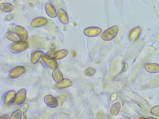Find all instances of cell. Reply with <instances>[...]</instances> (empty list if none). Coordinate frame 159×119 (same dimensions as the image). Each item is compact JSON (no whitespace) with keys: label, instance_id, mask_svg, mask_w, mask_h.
<instances>
[{"label":"cell","instance_id":"cell-1","mask_svg":"<svg viewBox=\"0 0 159 119\" xmlns=\"http://www.w3.org/2000/svg\"><path fill=\"white\" fill-rule=\"evenodd\" d=\"M119 30V27L116 25L112 26L105 30L100 35L101 38L105 41H110L116 35Z\"/></svg>","mask_w":159,"mask_h":119},{"label":"cell","instance_id":"cell-2","mask_svg":"<svg viewBox=\"0 0 159 119\" xmlns=\"http://www.w3.org/2000/svg\"><path fill=\"white\" fill-rule=\"evenodd\" d=\"M28 47V43L26 41L22 40L13 42L9 45V47L11 50L17 52L25 51Z\"/></svg>","mask_w":159,"mask_h":119},{"label":"cell","instance_id":"cell-3","mask_svg":"<svg viewBox=\"0 0 159 119\" xmlns=\"http://www.w3.org/2000/svg\"><path fill=\"white\" fill-rule=\"evenodd\" d=\"M61 100V98L60 97H55L50 95L45 96L44 98L45 104L51 108H54L60 104Z\"/></svg>","mask_w":159,"mask_h":119},{"label":"cell","instance_id":"cell-4","mask_svg":"<svg viewBox=\"0 0 159 119\" xmlns=\"http://www.w3.org/2000/svg\"><path fill=\"white\" fill-rule=\"evenodd\" d=\"M26 69L23 66H18L14 68L10 72L8 77L11 79H15L22 75L25 72Z\"/></svg>","mask_w":159,"mask_h":119},{"label":"cell","instance_id":"cell-5","mask_svg":"<svg viewBox=\"0 0 159 119\" xmlns=\"http://www.w3.org/2000/svg\"><path fill=\"white\" fill-rule=\"evenodd\" d=\"M15 32L18 37L22 40L26 41L28 37L27 30L23 27L16 25L15 27Z\"/></svg>","mask_w":159,"mask_h":119},{"label":"cell","instance_id":"cell-6","mask_svg":"<svg viewBox=\"0 0 159 119\" xmlns=\"http://www.w3.org/2000/svg\"><path fill=\"white\" fill-rule=\"evenodd\" d=\"M83 31L86 35L89 37H93L99 35L102 32V30L97 27H90L86 28Z\"/></svg>","mask_w":159,"mask_h":119},{"label":"cell","instance_id":"cell-7","mask_svg":"<svg viewBox=\"0 0 159 119\" xmlns=\"http://www.w3.org/2000/svg\"><path fill=\"white\" fill-rule=\"evenodd\" d=\"M48 22L47 18L42 17H39L34 18L32 21L31 25L33 27H39L46 25Z\"/></svg>","mask_w":159,"mask_h":119},{"label":"cell","instance_id":"cell-8","mask_svg":"<svg viewBox=\"0 0 159 119\" xmlns=\"http://www.w3.org/2000/svg\"><path fill=\"white\" fill-rule=\"evenodd\" d=\"M26 96V91L25 89L23 88L20 90L16 94L14 103L18 105L22 104L25 101Z\"/></svg>","mask_w":159,"mask_h":119},{"label":"cell","instance_id":"cell-9","mask_svg":"<svg viewBox=\"0 0 159 119\" xmlns=\"http://www.w3.org/2000/svg\"><path fill=\"white\" fill-rule=\"evenodd\" d=\"M43 52L41 50L36 49L31 53L30 55L31 62L33 64H36L44 55Z\"/></svg>","mask_w":159,"mask_h":119},{"label":"cell","instance_id":"cell-10","mask_svg":"<svg viewBox=\"0 0 159 119\" xmlns=\"http://www.w3.org/2000/svg\"><path fill=\"white\" fill-rule=\"evenodd\" d=\"M16 92L14 90H10L7 91L5 94L4 98V102L6 105H8L14 101Z\"/></svg>","mask_w":159,"mask_h":119},{"label":"cell","instance_id":"cell-11","mask_svg":"<svg viewBox=\"0 0 159 119\" xmlns=\"http://www.w3.org/2000/svg\"><path fill=\"white\" fill-rule=\"evenodd\" d=\"M57 15L60 21L64 24L69 23V18L66 11L62 9H59L57 11Z\"/></svg>","mask_w":159,"mask_h":119},{"label":"cell","instance_id":"cell-12","mask_svg":"<svg viewBox=\"0 0 159 119\" xmlns=\"http://www.w3.org/2000/svg\"><path fill=\"white\" fill-rule=\"evenodd\" d=\"M45 10L47 15L52 18H55L57 16L55 8L49 3H47L45 5Z\"/></svg>","mask_w":159,"mask_h":119},{"label":"cell","instance_id":"cell-13","mask_svg":"<svg viewBox=\"0 0 159 119\" xmlns=\"http://www.w3.org/2000/svg\"><path fill=\"white\" fill-rule=\"evenodd\" d=\"M52 77L53 80L58 84L61 83L63 80L62 73L57 68L53 70L52 73Z\"/></svg>","mask_w":159,"mask_h":119},{"label":"cell","instance_id":"cell-14","mask_svg":"<svg viewBox=\"0 0 159 119\" xmlns=\"http://www.w3.org/2000/svg\"><path fill=\"white\" fill-rule=\"evenodd\" d=\"M41 60L43 64L50 69H54L57 67V63L55 59L47 60L43 56L41 57Z\"/></svg>","mask_w":159,"mask_h":119},{"label":"cell","instance_id":"cell-15","mask_svg":"<svg viewBox=\"0 0 159 119\" xmlns=\"http://www.w3.org/2000/svg\"><path fill=\"white\" fill-rule=\"evenodd\" d=\"M144 67L145 70L148 72L154 73L159 72V65L157 64H146Z\"/></svg>","mask_w":159,"mask_h":119},{"label":"cell","instance_id":"cell-16","mask_svg":"<svg viewBox=\"0 0 159 119\" xmlns=\"http://www.w3.org/2000/svg\"><path fill=\"white\" fill-rule=\"evenodd\" d=\"M1 10L5 13H8L13 11L14 7L11 4L8 3H2L0 4Z\"/></svg>","mask_w":159,"mask_h":119},{"label":"cell","instance_id":"cell-17","mask_svg":"<svg viewBox=\"0 0 159 119\" xmlns=\"http://www.w3.org/2000/svg\"><path fill=\"white\" fill-rule=\"evenodd\" d=\"M72 85L71 81L67 78L63 79L62 82L60 83H57L56 84L57 88L59 89L71 86Z\"/></svg>","mask_w":159,"mask_h":119},{"label":"cell","instance_id":"cell-18","mask_svg":"<svg viewBox=\"0 0 159 119\" xmlns=\"http://www.w3.org/2000/svg\"><path fill=\"white\" fill-rule=\"evenodd\" d=\"M120 108V105L119 102H117L114 103L111 108L110 114L113 117L116 116L119 113Z\"/></svg>","mask_w":159,"mask_h":119},{"label":"cell","instance_id":"cell-19","mask_svg":"<svg viewBox=\"0 0 159 119\" xmlns=\"http://www.w3.org/2000/svg\"><path fill=\"white\" fill-rule=\"evenodd\" d=\"M6 38L8 40L13 42L21 40L18 37L15 32H10L5 35Z\"/></svg>","mask_w":159,"mask_h":119},{"label":"cell","instance_id":"cell-20","mask_svg":"<svg viewBox=\"0 0 159 119\" xmlns=\"http://www.w3.org/2000/svg\"><path fill=\"white\" fill-rule=\"evenodd\" d=\"M57 55V51L50 50L46 52L43 56L45 59L50 60L55 59Z\"/></svg>","mask_w":159,"mask_h":119},{"label":"cell","instance_id":"cell-21","mask_svg":"<svg viewBox=\"0 0 159 119\" xmlns=\"http://www.w3.org/2000/svg\"><path fill=\"white\" fill-rule=\"evenodd\" d=\"M57 56L56 60H61L65 57L68 54V51L65 49H61L57 51Z\"/></svg>","mask_w":159,"mask_h":119},{"label":"cell","instance_id":"cell-22","mask_svg":"<svg viewBox=\"0 0 159 119\" xmlns=\"http://www.w3.org/2000/svg\"><path fill=\"white\" fill-rule=\"evenodd\" d=\"M22 116V112L21 110L17 109L15 110L10 116V119H20Z\"/></svg>","mask_w":159,"mask_h":119},{"label":"cell","instance_id":"cell-23","mask_svg":"<svg viewBox=\"0 0 159 119\" xmlns=\"http://www.w3.org/2000/svg\"><path fill=\"white\" fill-rule=\"evenodd\" d=\"M96 72V70L93 68L89 67L87 68L84 71L85 76H93Z\"/></svg>","mask_w":159,"mask_h":119},{"label":"cell","instance_id":"cell-24","mask_svg":"<svg viewBox=\"0 0 159 119\" xmlns=\"http://www.w3.org/2000/svg\"><path fill=\"white\" fill-rule=\"evenodd\" d=\"M151 112L153 115L159 117V106L153 107L151 110Z\"/></svg>","mask_w":159,"mask_h":119},{"label":"cell","instance_id":"cell-25","mask_svg":"<svg viewBox=\"0 0 159 119\" xmlns=\"http://www.w3.org/2000/svg\"><path fill=\"white\" fill-rule=\"evenodd\" d=\"M29 108V105L28 103L24 104L21 106L20 109L23 114H24L28 110Z\"/></svg>","mask_w":159,"mask_h":119},{"label":"cell","instance_id":"cell-26","mask_svg":"<svg viewBox=\"0 0 159 119\" xmlns=\"http://www.w3.org/2000/svg\"><path fill=\"white\" fill-rule=\"evenodd\" d=\"M10 118L9 116L7 114L3 115L0 117V119H9Z\"/></svg>","mask_w":159,"mask_h":119},{"label":"cell","instance_id":"cell-27","mask_svg":"<svg viewBox=\"0 0 159 119\" xmlns=\"http://www.w3.org/2000/svg\"><path fill=\"white\" fill-rule=\"evenodd\" d=\"M23 119H26V115L25 114H23Z\"/></svg>","mask_w":159,"mask_h":119},{"label":"cell","instance_id":"cell-28","mask_svg":"<svg viewBox=\"0 0 159 119\" xmlns=\"http://www.w3.org/2000/svg\"><path fill=\"white\" fill-rule=\"evenodd\" d=\"M2 0H0V1H2Z\"/></svg>","mask_w":159,"mask_h":119}]
</instances>
